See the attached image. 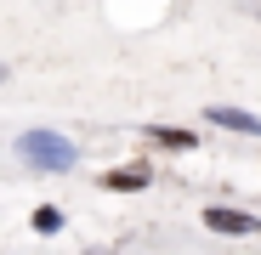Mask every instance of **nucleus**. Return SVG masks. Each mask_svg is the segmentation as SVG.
Returning <instances> with one entry per match:
<instances>
[{"mask_svg":"<svg viewBox=\"0 0 261 255\" xmlns=\"http://www.w3.org/2000/svg\"><path fill=\"white\" fill-rule=\"evenodd\" d=\"M204 119L210 125H222V131H244V136H261V114H250V108H204Z\"/></svg>","mask_w":261,"mask_h":255,"instance_id":"20e7f679","label":"nucleus"},{"mask_svg":"<svg viewBox=\"0 0 261 255\" xmlns=\"http://www.w3.org/2000/svg\"><path fill=\"white\" fill-rule=\"evenodd\" d=\"M17 159L34 164V170H57V176H68V170L80 164V148L63 131H23L17 136Z\"/></svg>","mask_w":261,"mask_h":255,"instance_id":"f257e3e1","label":"nucleus"},{"mask_svg":"<svg viewBox=\"0 0 261 255\" xmlns=\"http://www.w3.org/2000/svg\"><path fill=\"white\" fill-rule=\"evenodd\" d=\"M210 233H227V238H255L261 221L250 216V210H227V204H204V216H199Z\"/></svg>","mask_w":261,"mask_h":255,"instance_id":"f03ea898","label":"nucleus"},{"mask_svg":"<svg viewBox=\"0 0 261 255\" xmlns=\"http://www.w3.org/2000/svg\"><path fill=\"white\" fill-rule=\"evenodd\" d=\"M142 142H148V148H170V153L199 148V136H193V131H176V125H142Z\"/></svg>","mask_w":261,"mask_h":255,"instance_id":"39448f33","label":"nucleus"},{"mask_svg":"<svg viewBox=\"0 0 261 255\" xmlns=\"http://www.w3.org/2000/svg\"><path fill=\"white\" fill-rule=\"evenodd\" d=\"M148 182H153V164H148V159L114 164V170H102V176H97V187H102V193H142Z\"/></svg>","mask_w":261,"mask_h":255,"instance_id":"7ed1b4c3","label":"nucleus"},{"mask_svg":"<svg viewBox=\"0 0 261 255\" xmlns=\"http://www.w3.org/2000/svg\"><path fill=\"white\" fill-rule=\"evenodd\" d=\"M34 233H63V210L57 204H40L34 210Z\"/></svg>","mask_w":261,"mask_h":255,"instance_id":"423d86ee","label":"nucleus"},{"mask_svg":"<svg viewBox=\"0 0 261 255\" xmlns=\"http://www.w3.org/2000/svg\"><path fill=\"white\" fill-rule=\"evenodd\" d=\"M0 85H6V63H0Z\"/></svg>","mask_w":261,"mask_h":255,"instance_id":"6e6552de","label":"nucleus"},{"mask_svg":"<svg viewBox=\"0 0 261 255\" xmlns=\"http://www.w3.org/2000/svg\"><path fill=\"white\" fill-rule=\"evenodd\" d=\"M85 255H119V249H85Z\"/></svg>","mask_w":261,"mask_h":255,"instance_id":"0eeeda50","label":"nucleus"}]
</instances>
